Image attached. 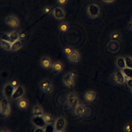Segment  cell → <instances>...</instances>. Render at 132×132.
<instances>
[{
	"label": "cell",
	"instance_id": "cell-40",
	"mask_svg": "<svg viewBox=\"0 0 132 132\" xmlns=\"http://www.w3.org/2000/svg\"><path fill=\"white\" fill-rule=\"evenodd\" d=\"M68 0H57V3L60 5H63L67 2Z\"/></svg>",
	"mask_w": 132,
	"mask_h": 132
},
{
	"label": "cell",
	"instance_id": "cell-13",
	"mask_svg": "<svg viewBox=\"0 0 132 132\" xmlns=\"http://www.w3.org/2000/svg\"><path fill=\"white\" fill-rule=\"evenodd\" d=\"M96 97V93L92 90L88 91L85 94L84 97L85 100L88 102H92L94 101Z\"/></svg>",
	"mask_w": 132,
	"mask_h": 132
},
{
	"label": "cell",
	"instance_id": "cell-3",
	"mask_svg": "<svg viewBox=\"0 0 132 132\" xmlns=\"http://www.w3.org/2000/svg\"><path fill=\"white\" fill-rule=\"evenodd\" d=\"M16 88L13 87L10 82L6 84L3 88V93L5 97L8 100L12 99V94Z\"/></svg>",
	"mask_w": 132,
	"mask_h": 132
},
{
	"label": "cell",
	"instance_id": "cell-28",
	"mask_svg": "<svg viewBox=\"0 0 132 132\" xmlns=\"http://www.w3.org/2000/svg\"><path fill=\"white\" fill-rule=\"evenodd\" d=\"M59 29L61 32H67L69 29V25L67 23H62L60 24Z\"/></svg>",
	"mask_w": 132,
	"mask_h": 132
},
{
	"label": "cell",
	"instance_id": "cell-24",
	"mask_svg": "<svg viewBox=\"0 0 132 132\" xmlns=\"http://www.w3.org/2000/svg\"><path fill=\"white\" fill-rule=\"evenodd\" d=\"M1 46L5 50L10 51L11 50L12 43L1 39Z\"/></svg>",
	"mask_w": 132,
	"mask_h": 132
},
{
	"label": "cell",
	"instance_id": "cell-38",
	"mask_svg": "<svg viewBox=\"0 0 132 132\" xmlns=\"http://www.w3.org/2000/svg\"><path fill=\"white\" fill-rule=\"evenodd\" d=\"M10 83L14 87L16 88L18 86V81L16 79H13V80H11L10 82Z\"/></svg>",
	"mask_w": 132,
	"mask_h": 132
},
{
	"label": "cell",
	"instance_id": "cell-15",
	"mask_svg": "<svg viewBox=\"0 0 132 132\" xmlns=\"http://www.w3.org/2000/svg\"><path fill=\"white\" fill-rule=\"evenodd\" d=\"M17 104L19 108L21 109H25L28 106V102L27 100L22 97L18 99L17 101Z\"/></svg>",
	"mask_w": 132,
	"mask_h": 132
},
{
	"label": "cell",
	"instance_id": "cell-31",
	"mask_svg": "<svg viewBox=\"0 0 132 132\" xmlns=\"http://www.w3.org/2000/svg\"><path fill=\"white\" fill-rule=\"evenodd\" d=\"M126 68L132 69V58L128 56L124 57Z\"/></svg>",
	"mask_w": 132,
	"mask_h": 132
},
{
	"label": "cell",
	"instance_id": "cell-11",
	"mask_svg": "<svg viewBox=\"0 0 132 132\" xmlns=\"http://www.w3.org/2000/svg\"><path fill=\"white\" fill-rule=\"evenodd\" d=\"M25 93L24 88L21 86H18L15 89L12 94V99L15 100L21 98Z\"/></svg>",
	"mask_w": 132,
	"mask_h": 132
},
{
	"label": "cell",
	"instance_id": "cell-2",
	"mask_svg": "<svg viewBox=\"0 0 132 132\" xmlns=\"http://www.w3.org/2000/svg\"><path fill=\"white\" fill-rule=\"evenodd\" d=\"M10 112L9 100L4 96L1 101V114L3 117H7Z\"/></svg>",
	"mask_w": 132,
	"mask_h": 132
},
{
	"label": "cell",
	"instance_id": "cell-34",
	"mask_svg": "<svg viewBox=\"0 0 132 132\" xmlns=\"http://www.w3.org/2000/svg\"><path fill=\"white\" fill-rule=\"evenodd\" d=\"M109 81L113 84H117V74L116 73H114L112 74L110 77H109Z\"/></svg>",
	"mask_w": 132,
	"mask_h": 132
},
{
	"label": "cell",
	"instance_id": "cell-30",
	"mask_svg": "<svg viewBox=\"0 0 132 132\" xmlns=\"http://www.w3.org/2000/svg\"><path fill=\"white\" fill-rule=\"evenodd\" d=\"M124 75L128 76L130 78H132V69L128 68H125L122 70Z\"/></svg>",
	"mask_w": 132,
	"mask_h": 132
},
{
	"label": "cell",
	"instance_id": "cell-45",
	"mask_svg": "<svg viewBox=\"0 0 132 132\" xmlns=\"http://www.w3.org/2000/svg\"><path fill=\"white\" fill-rule=\"evenodd\" d=\"M1 132H9V131H7V130H1Z\"/></svg>",
	"mask_w": 132,
	"mask_h": 132
},
{
	"label": "cell",
	"instance_id": "cell-4",
	"mask_svg": "<svg viewBox=\"0 0 132 132\" xmlns=\"http://www.w3.org/2000/svg\"><path fill=\"white\" fill-rule=\"evenodd\" d=\"M68 102L69 105L75 108L79 104V100L77 95L74 93H70L68 95Z\"/></svg>",
	"mask_w": 132,
	"mask_h": 132
},
{
	"label": "cell",
	"instance_id": "cell-42",
	"mask_svg": "<svg viewBox=\"0 0 132 132\" xmlns=\"http://www.w3.org/2000/svg\"><path fill=\"white\" fill-rule=\"evenodd\" d=\"M52 90H53V88H52V86H50V87L47 88L44 91V92H45V93H51V92H52Z\"/></svg>",
	"mask_w": 132,
	"mask_h": 132
},
{
	"label": "cell",
	"instance_id": "cell-9",
	"mask_svg": "<svg viewBox=\"0 0 132 132\" xmlns=\"http://www.w3.org/2000/svg\"><path fill=\"white\" fill-rule=\"evenodd\" d=\"M87 107L85 105L79 104L74 108V113L78 117H82L87 113Z\"/></svg>",
	"mask_w": 132,
	"mask_h": 132
},
{
	"label": "cell",
	"instance_id": "cell-26",
	"mask_svg": "<svg viewBox=\"0 0 132 132\" xmlns=\"http://www.w3.org/2000/svg\"><path fill=\"white\" fill-rule=\"evenodd\" d=\"M123 132H132V123L126 122L123 126Z\"/></svg>",
	"mask_w": 132,
	"mask_h": 132
},
{
	"label": "cell",
	"instance_id": "cell-35",
	"mask_svg": "<svg viewBox=\"0 0 132 132\" xmlns=\"http://www.w3.org/2000/svg\"><path fill=\"white\" fill-rule=\"evenodd\" d=\"M42 11L44 13H50V12H52L53 10H52V8L51 7L46 6V7H44L43 8Z\"/></svg>",
	"mask_w": 132,
	"mask_h": 132
},
{
	"label": "cell",
	"instance_id": "cell-29",
	"mask_svg": "<svg viewBox=\"0 0 132 132\" xmlns=\"http://www.w3.org/2000/svg\"><path fill=\"white\" fill-rule=\"evenodd\" d=\"M44 128V132H55V128L54 126V124L52 123L46 124Z\"/></svg>",
	"mask_w": 132,
	"mask_h": 132
},
{
	"label": "cell",
	"instance_id": "cell-32",
	"mask_svg": "<svg viewBox=\"0 0 132 132\" xmlns=\"http://www.w3.org/2000/svg\"><path fill=\"white\" fill-rule=\"evenodd\" d=\"M43 119L45 122V123L48 124H51L52 122L53 121V118L52 116H51L49 114H44L43 116Z\"/></svg>",
	"mask_w": 132,
	"mask_h": 132
},
{
	"label": "cell",
	"instance_id": "cell-36",
	"mask_svg": "<svg viewBox=\"0 0 132 132\" xmlns=\"http://www.w3.org/2000/svg\"><path fill=\"white\" fill-rule=\"evenodd\" d=\"M69 75L70 76V77L73 79H74L75 78V77H76L77 76V73L74 71H71L69 72Z\"/></svg>",
	"mask_w": 132,
	"mask_h": 132
},
{
	"label": "cell",
	"instance_id": "cell-25",
	"mask_svg": "<svg viewBox=\"0 0 132 132\" xmlns=\"http://www.w3.org/2000/svg\"><path fill=\"white\" fill-rule=\"evenodd\" d=\"M75 50L70 45H67L63 49V52L64 55H66L67 57L69 56L71 54H72Z\"/></svg>",
	"mask_w": 132,
	"mask_h": 132
},
{
	"label": "cell",
	"instance_id": "cell-17",
	"mask_svg": "<svg viewBox=\"0 0 132 132\" xmlns=\"http://www.w3.org/2000/svg\"><path fill=\"white\" fill-rule=\"evenodd\" d=\"M42 66L45 69H48L51 67L52 62L51 59L47 57H43L41 60Z\"/></svg>",
	"mask_w": 132,
	"mask_h": 132
},
{
	"label": "cell",
	"instance_id": "cell-14",
	"mask_svg": "<svg viewBox=\"0 0 132 132\" xmlns=\"http://www.w3.org/2000/svg\"><path fill=\"white\" fill-rule=\"evenodd\" d=\"M63 82L65 86L69 88H72L74 86V79H73L69 74L65 75L63 77Z\"/></svg>",
	"mask_w": 132,
	"mask_h": 132
},
{
	"label": "cell",
	"instance_id": "cell-44",
	"mask_svg": "<svg viewBox=\"0 0 132 132\" xmlns=\"http://www.w3.org/2000/svg\"><path fill=\"white\" fill-rule=\"evenodd\" d=\"M129 28H130L131 30H132V20H131L129 24Z\"/></svg>",
	"mask_w": 132,
	"mask_h": 132
},
{
	"label": "cell",
	"instance_id": "cell-1",
	"mask_svg": "<svg viewBox=\"0 0 132 132\" xmlns=\"http://www.w3.org/2000/svg\"><path fill=\"white\" fill-rule=\"evenodd\" d=\"M101 6L95 2L89 3L86 7L87 14L91 19L97 18L101 14Z\"/></svg>",
	"mask_w": 132,
	"mask_h": 132
},
{
	"label": "cell",
	"instance_id": "cell-20",
	"mask_svg": "<svg viewBox=\"0 0 132 132\" xmlns=\"http://www.w3.org/2000/svg\"><path fill=\"white\" fill-rule=\"evenodd\" d=\"M52 69L54 73H57L63 69V64L60 62H55L52 65Z\"/></svg>",
	"mask_w": 132,
	"mask_h": 132
},
{
	"label": "cell",
	"instance_id": "cell-12",
	"mask_svg": "<svg viewBox=\"0 0 132 132\" xmlns=\"http://www.w3.org/2000/svg\"><path fill=\"white\" fill-rule=\"evenodd\" d=\"M67 58L71 63H77L80 60V55L78 52L75 50L72 54L67 57Z\"/></svg>",
	"mask_w": 132,
	"mask_h": 132
},
{
	"label": "cell",
	"instance_id": "cell-27",
	"mask_svg": "<svg viewBox=\"0 0 132 132\" xmlns=\"http://www.w3.org/2000/svg\"><path fill=\"white\" fill-rule=\"evenodd\" d=\"M9 36L10 37L12 43L19 39V33L16 31H12L9 34Z\"/></svg>",
	"mask_w": 132,
	"mask_h": 132
},
{
	"label": "cell",
	"instance_id": "cell-23",
	"mask_svg": "<svg viewBox=\"0 0 132 132\" xmlns=\"http://www.w3.org/2000/svg\"><path fill=\"white\" fill-rule=\"evenodd\" d=\"M51 86H52V84L51 81L47 79L43 80L40 83V87L43 91H44L47 88Z\"/></svg>",
	"mask_w": 132,
	"mask_h": 132
},
{
	"label": "cell",
	"instance_id": "cell-10",
	"mask_svg": "<svg viewBox=\"0 0 132 132\" xmlns=\"http://www.w3.org/2000/svg\"><path fill=\"white\" fill-rule=\"evenodd\" d=\"M107 49L111 53H116L120 49V44L118 41L110 40L107 44Z\"/></svg>",
	"mask_w": 132,
	"mask_h": 132
},
{
	"label": "cell",
	"instance_id": "cell-22",
	"mask_svg": "<svg viewBox=\"0 0 132 132\" xmlns=\"http://www.w3.org/2000/svg\"><path fill=\"white\" fill-rule=\"evenodd\" d=\"M121 37V33L118 31H113L110 35V39L112 41H118Z\"/></svg>",
	"mask_w": 132,
	"mask_h": 132
},
{
	"label": "cell",
	"instance_id": "cell-16",
	"mask_svg": "<svg viewBox=\"0 0 132 132\" xmlns=\"http://www.w3.org/2000/svg\"><path fill=\"white\" fill-rule=\"evenodd\" d=\"M33 116H43V110L42 108L39 105H35L32 109Z\"/></svg>",
	"mask_w": 132,
	"mask_h": 132
},
{
	"label": "cell",
	"instance_id": "cell-37",
	"mask_svg": "<svg viewBox=\"0 0 132 132\" xmlns=\"http://www.w3.org/2000/svg\"><path fill=\"white\" fill-rule=\"evenodd\" d=\"M26 37V34L25 32H21L19 33V39L21 40H24Z\"/></svg>",
	"mask_w": 132,
	"mask_h": 132
},
{
	"label": "cell",
	"instance_id": "cell-19",
	"mask_svg": "<svg viewBox=\"0 0 132 132\" xmlns=\"http://www.w3.org/2000/svg\"><path fill=\"white\" fill-rule=\"evenodd\" d=\"M117 74V83L119 84H124L125 82V79L124 74L123 73L122 71L121 70H118L116 72Z\"/></svg>",
	"mask_w": 132,
	"mask_h": 132
},
{
	"label": "cell",
	"instance_id": "cell-46",
	"mask_svg": "<svg viewBox=\"0 0 132 132\" xmlns=\"http://www.w3.org/2000/svg\"><path fill=\"white\" fill-rule=\"evenodd\" d=\"M55 132H63V131H55Z\"/></svg>",
	"mask_w": 132,
	"mask_h": 132
},
{
	"label": "cell",
	"instance_id": "cell-39",
	"mask_svg": "<svg viewBox=\"0 0 132 132\" xmlns=\"http://www.w3.org/2000/svg\"><path fill=\"white\" fill-rule=\"evenodd\" d=\"M34 132H44V128L42 127H36Z\"/></svg>",
	"mask_w": 132,
	"mask_h": 132
},
{
	"label": "cell",
	"instance_id": "cell-18",
	"mask_svg": "<svg viewBox=\"0 0 132 132\" xmlns=\"http://www.w3.org/2000/svg\"><path fill=\"white\" fill-rule=\"evenodd\" d=\"M116 64L117 67L122 70L125 69V68H126L124 57H118L116 61Z\"/></svg>",
	"mask_w": 132,
	"mask_h": 132
},
{
	"label": "cell",
	"instance_id": "cell-6",
	"mask_svg": "<svg viewBox=\"0 0 132 132\" xmlns=\"http://www.w3.org/2000/svg\"><path fill=\"white\" fill-rule=\"evenodd\" d=\"M53 14L54 16L58 20H61L63 19L65 16V13L63 9L60 7L57 6L53 9L52 11Z\"/></svg>",
	"mask_w": 132,
	"mask_h": 132
},
{
	"label": "cell",
	"instance_id": "cell-8",
	"mask_svg": "<svg viewBox=\"0 0 132 132\" xmlns=\"http://www.w3.org/2000/svg\"><path fill=\"white\" fill-rule=\"evenodd\" d=\"M6 23L10 26L14 28L18 27L19 25V21L18 19L12 15H8L5 20Z\"/></svg>",
	"mask_w": 132,
	"mask_h": 132
},
{
	"label": "cell",
	"instance_id": "cell-7",
	"mask_svg": "<svg viewBox=\"0 0 132 132\" xmlns=\"http://www.w3.org/2000/svg\"><path fill=\"white\" fill-rule=\"evenodd\" d=\"M33 124L37 127L44 128L46 125L43 116H33L32 118Z\"/></svg>",
	"mask_w": 132,
	"mask_h": 132
},
{
	"label": "cell",
	"instance_id": "cell-5",
	"mask_svg": "<svg viewBox=\"0 0 132 132\" xmlns=\"http://www.w3.org/2000/svg\"><path fill=\"white\" fill-rule=\"evenodd\" d=\"M66 123L67 122L64 118L61 117L58 118L54 123L55 131H63L66 126Z\"/></svg>",
	"mask_w": 132,
	"mask_h": 132
},
{
	"label": "cell",
	"instance_id": "cell-47",
	"mask_svg": "<svg viewBox=\"0 0 132 132\" xmlns=\"http://www.w3.org/2000/svg\"><path fill=\"white\" fill-rule=\"evenodd\" d=\"M131 92H132V89H131Z\"/></svg>",
	"mask_w": 132,
	"mask_h": 132
},
{
	"label": "cell",
	"instance_id": "cell-43",
	"mask_svg": "<svg viewBox=\"0 0 132 132\" xmlns=\"http://www.w3.org/2000/svg\"><path fill=\"white\" fill-rule=\"evenodd\" d=\"M102 1L105 3H111L114 2L116 0H102Z\"/></svg>",
	"mask_w": 132,
	"mask_h": 132
},
{
	"label": "cell",
	"instance_id": "cell-21",
	"mask_svg": "<svg viewBox=\"0 0 132 132\" xmlns=\"http://www.w3.org/2000/svg\"><path fill=\"white\" fill-rule=\"evenodd\" d=\"M23 45V42L21 40H17L12 43L11 51H15L20 49Z\"/></svg>",
	"mask_w": 132,
	"mask_h": 132
},
{
	"label": "cell",
	"instance_id": "cell-33",
	"mask_svg": "<svg viewBox=\"0 0 132 132\" xmlns=\"http://www.w3.org/2000/svg\"><path fill=\"white\" fill-rule=\"evenodd\" d=\"M1 39L5 40V41H8V42H11V40L10 37L9 36V34H8V33L2 34Z\"/></svg>",
	"mask_w": 132,
	"mask_h": 132
},
{
	"label": "cell",
	"instance_id": "cell-41",
	"mask_svg": "<svg viewBox=\"0 0 132 132\" xmlns=\"http://www.w3.org/2000/svg\"><path fill=\"white\" fill-rule=\"evenodd\" d=\"M127 85L131 89H132V78H130L129 80L126 81Z\"/></svg>",
	"mask_w": 132,
	"mask_h": 132
}]
</instances>
